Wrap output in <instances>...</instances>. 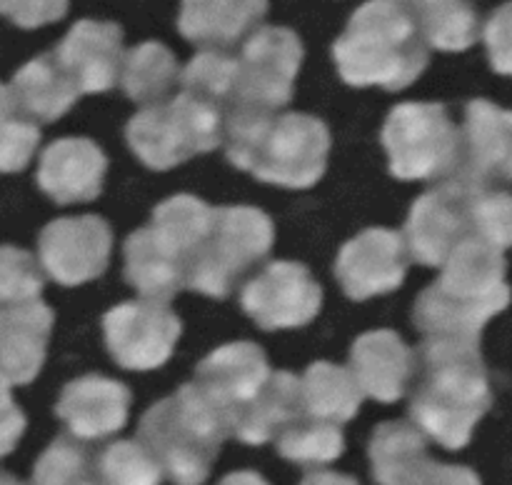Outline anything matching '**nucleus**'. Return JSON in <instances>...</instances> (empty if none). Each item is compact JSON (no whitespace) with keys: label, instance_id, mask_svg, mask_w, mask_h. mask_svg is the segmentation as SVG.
I'll list each match as a JSON object with an SVG mask.
<instances>
[{"label":"nucleus","instance_id":"nucleus-24","mask_svg":"<svg viewBox=\"0 0 512 485\" xmlns=\"http://www.w3.org/2000/svg\"><path fill=\"white\" fill-rule=\"evenodd\" d=\"M305 415L300 378L288 370H278L268 378L258 395L235 418L230 438L245 445H265L275 440L293 420Z\"/></svg>","mask_w":512,"mask_h":485},{"label":"nucleus","instance_id":"nucleus-13","mask_svg":"<svg viewBox=\"0 0 512 485\" xmlns=\"http://www.w3.org/2000/svg\"><path fill=\"white\" fill-rule=\"evenodd\" d=\"M113 250V230L100 215L58 218L38 238L40 265L60 285H83L105 273Z\"/></svg>","mask_w":512,"mask_h":485},{"label":"nucleus","instance_id":"nucleus-42","mask_svg":"<svg viewBox=\"0 0 512 485\" xmlns=\"http://www.w3.org/2000/svg\"><path fill=\"white\" fill-rule=\"evenodd\" d=\"M400 3L413 13L415 23H420V20L430 18V15L440 13V10L450 8V5L458 3V0H400Z\"/></svg>","mask_w":512,"mask_h":485},{"label":"nucleus","instance_id":"nucleus-8","mask_svg":"<svg viewBox=\"0 0 512 485\" xmlns=\"http://www.w3.org/2000/svg\"><path fill=\"white\" fill-rule=\"evenodd\" d=\"M380 140L398 180L453 178L460 128L443 103H400L388 113Z\"/></svg>","mask_w":512,"mask_h":485},{"label":"nucleus","instance_id":"nucleus-34","mask_svg":"<svg viewBox=\"0 0 512 485\" xmlns=\"http://www.w3.org/2000/svg\"><path fill=\"white\" fill-rule=\"evenodd\" d=\"M428 48L445 50V53H460L475 45L480 38V18L478 10L470 0H458L450 8L430 15L418 23Z\"/></svg>","mask_w":512,"mask_h":485},{"label":"nucleus","instance_id":"nucleus-38","mask_svg":"<svg viewBox=\"0 0 512 485\" xmlns=\"http://www.w3.org/2000/svg\"><path fill=\"white\" fill-rule=\"evenodd\" d=\"M483 38L495 73L512 75V0L493 10L485 23Z\"/></svg>","mask_w":512,"mask_h":485},{"label":"nucleus","instance_id":"nucleus-1","mask_svg":"<svg viewBox=\"0 0 512 485\" xmlns=\"http://www.w3.org/2000/svg\"><path fill=\"white\" fill-rule=\"evenodd\" d=\"M415 358L420 380L410 400V418L443 448H465L493 405L480 340L428 335Z\"/></svg>","mask_w":512,"mask_h":485},{"label":"nucleus","instance_id":"nucleus-25","mask_svg":"<svg viewBox=\"0 0 512 485\" xmlns=\"http://www.w3.org/2000/svg\"><path fill=\"white\" fill-rule=\"evenodd\" d=\"M10 90L20 113L40 123L63 118L83 95L53 53H43L25 63L13 75Z\"/></svg>","mask_w":512,"mask_h":485},{"label":"nucleus","instance_id":"nucleus-16","mask_svg":"<svg viewBox=\"0 0 512 485\" xmlns=\"http://www.w3.org/2000/svg\"><path fill=\"white\" fill-rule=\"evenodd\" d=\"M53 55L80 93H105L120 80L123 28L110 20H78Z\"/></svg>","mask_w":512,"mask_h":485},{"label":"nucleus","instance_id":"nucleus-9","mask_svg":"<svg viewBox=\"0 0 512 485\" xmlns=\"http://www.w3.org/2000/svg\"><path fill=\"white\" fill-rule=\"evenodd\" d=\"M303 63L298 33L280 25L258 28L238 55V85L230 110L278 113L293 100V85Z\"/></svg>","mask_w":512,"mask_h":485},{"label":"nucleus","instance_id":"nucleus-36","mask_svg":"<svg viewBox=\"0 0 512 485\" xmlns=\"http://www.w3.org/2000/svg\"><path fill=\"white\" fill-rule=\"evenodd\" d=\"M473 233L475 238L500 250L512 248V195L478 185L473 195Z\"/></svg>","mask_w":512,"mask_h":485},{"label":"nucleus","instance_id":"nucleus-17","mask_svg":"<svg viewBox=\"0 0 512 485\" xmlns=\"http://www.w3.org/2000/svg\"><path fill=\"white\" fill-rule=\"evenodd\" d=\"M128 385L105 375H83L70 380L60 393L55 413L70 435L85 440H103L125 428L130 413Z\"/></svg>","mask_w":512,"mask_h":485},{"label":"nucleus","instance_id":"nucleus-47","mask_svg":"<svg viewBox=\"0 0 512 485\" xmlns=\"http://www.w3.org/2000/svg\"><path fill=\"white\" fill-rule=\"evenodd\" d=\"M505 178L512 180V148H510V155H508V163H505Z\"/></svg>","mask_w":512,"mask_h":485},{"label":"nucleus","instance_id":"nucleus-11","mask_svg":"<svg viewBox=\"0 0 512 485\" xmlns=\"http://www.w3.org/2000/svg\"><path fill=\"white\" fill-rule=\"evenodd\" d=\"M180 330L178 315L155 300H128L103 315L108 353L125 370H155L168 363Z\"/></svg>","mask_w":512,"mask_h":485},{"label":"nucleus","instance_id":"nucleus-41","mask_svg":"<svg viewBox=\"0 0 512 485\" xmlns=\"http://www.w3.org/2000/svg\"><path fill=\"white\" fill-rule=\"evenodd\" d=\"M413 485H483L478 473L465 465H445L438 460H430L428 468L413 480Z\"/></svg>","mask_w":512,"mask_h":485},{"label":"nucleus","instance_id":"nucleus-21","mask_svg":"<svg viewBox=\"0 0 512 485\" xmlns=\"http://www.w3.org/2000/svg\"><path fill=\"white\" fill-rule=\"evenodd\" d=\"M418 358L395 330H370L350 348V370L363 395L395 403L410 388Z\"/></svg>","mask_w":512,"mask_h":485},{"label":"nucleus","instance_id":"nucleus-45","mask_svg":"<svg viewBox=\"0 0 512 485\" xmlns=\"http://www.w3.org/2000/svg\"><path fill=\"white\" fill-rule=\"evenodd\" d=\"M18 113H20V108H18V103H15L10 85L0 83V123L8 118H13V115H18Z\"/></svg>","mask_w":512,"mask_h":485},{"label":"nucleus","instance_id":"nucleus-22","mask_svg":"<svg viewBox=\"0 0 512 485\" xmlns=\"http://www.w3.org/2000/svg\"><path fill=\"white\" fill-rule=\"evenodd\" d=\"M125 280L155 303H170L188 288L190 263L173 245L165 243L153 225L135 230L125 240Z\"/></svg>","mask_w":512,"mask_h":485},{"label":"nucleus","instance_id":"nucleus-40","mask_svg":"<svg viewBox=\"0 0 512 485\" xmlns=\"http://www.w3.org/2000/svg\"><path fill=\"white\" fill-rule=\"evenodd\" d=\"M25 425H28V420L10 395V383L0 378V458L13 453L18 440L23 438Z\"/></svg>","mask_w":512,"mask_h":485},{"label":"nucleus","instance_id":"nucleus-37","mask_svg":"<svg viewBox=\"0 0 512 485\" xmlns=\"http://www.w3.org/2000/svg\"><path fill=\"white\" fill-rule=\"evenodd\" d=\"M40 143V128L23 113L0 123V173H20L33 160Z\"/></svg>","mask_w":512,"mask_h":485},{"label":"nucleus","instance_id":"nucleus-5","mask_svg":"<svg viewBox=\"0 0 512 485\" xmlns=\"http://www.w3.org/2000/svg\"><path fill=\"white\" fill-rule=\"evenodd\" d=\"M225 438L228 423L195 383L150 405L138 425V440L173 485H203Z\"/></svg>","mask_w":512,"mask_h":485},{"label":"nucleus","instance_id":"nucleus-18","mask_svg":"<svg viewBox=\"0 0 512 485\" xmlns=\"http://www.w3.org/2000/svg\"><path fill=\"white\" fill-rule=\"evenodd\" d=\"M512 148V110L490 100L475 98L465 105V123L460 128V158L455 180L470 185H490L505 173Z\"/></svg>","mask_w":512,"mask_h":485},{"label":"nucleus","instance_id":"nucleus-28","mask_svg":"<svg viewBox=\"0 0 512 485\" xmlns=\"http://www.w3.org/2000/svg\"><path fill=\"white\" fill-rule=\"evenodd\" d=\"M178 78V60L163 43L148 40L123 55L120 85L135 103H160L173 90Z\"/></svg>","mask_w":512,"mask_h":485},{"label":"nucleus","instance_id":"nucleus-19","mask_svg":"<svg viewBox=\"0 0 512 485\" xmlns=\"http://www.w3.org/2000/svg\"><path fill=\"white\" fill-rule=\"evenodd\" d=\"M108 158L90 138L53 140L40 155L38 185L58 205L88 203L103 190Z\"/></svg>","mask_w":512,"mask_h":485},{"label":"nucleus","instance_id":"nucleus-6","mask_svg":"<svg viewBox=\"0 0 512 485\" xmlns=\"http://www.w3.org/2000/svg\"><path fill=\"white\" fill-rule=\"evenodd\" d=\"M125 138L150 170H170L223 145L225 115L195 95L180 93L168 103L138 110L128 120Z\"/></svg>","mask_w":512,"mask_h":485},{"label":"nucleus","instance_id":"nucleus-43","mask_svg":"<svg viewBox=\"0 0 512 485\" xmlns=\"http://www.w3.org/2000/svg\"><path fill=\"white\" fill-rule=\"evenodd\" d=\"M300 485H358V480L343 473H330V470H320V473H310Z\"/></svg>","mask_w":512,"mask_h":485},{"label":"nucleus","instance_id":"nucleus-3","mask_svg":"<svg viewBox=\"0 0 512 485\" xmlns=\"http://www.w3.org/2000/svg\"><path fill=\"white\" fill-rule=\"evenodd\" d=\"M225 153L240 170L283 188H313L328 168L330 130L308 113H225Z\"/></svg>","mask_w":512,"mask_h":485},{"label":"nucleus","instance_id":"nucleus-31","mask_svg":"<svg viewBox=\"0 0 512 485\" xmlns=\"http://www.w3.org/2000/svg\"><path fill=\"white\" fill-rule=\"evenodd\" d=\"M180 80H183V93L215 105L225 115L233 105L235 85H238V58L225 50L205 48L185 65Z\"/></svg>","mask_w":512,"mask_h":485},{"label":"nucleus","instance_id":"nucleus-30","mask_svg":"<svg viewBox=\"0 0 512 485\" xmlns=\"http://www.w3.org/2000/svg\"><path fill=\"white\" fill-rule=\"evenodd\" d=\"M275 445H278V453L290 463H298L303 468H318V465H328L343 455L345 438L338 423L313 418V415H300L275 438Z\"/></svg>","mask_w":512,"mask_h":485},{"label":"nucleus","instance_id":"nucleus-26","mask_svg":"<svg viewBox=\"0 0 512 485\" xmlns=\"http://www.w3.org/2000/svg\"><path fill=\"white\" fill-rule=\"evenodd\" d=\"M370 463L378 485H408L428 465V435L415 423L390 420L370 438Z\"/></svg>","mask_w":512,"mask_h":485},{"label":"nucleus","instance_id":"nucleus-23","mask_svg":"<svg viewBox=\"0 0 512 485\" xmlns=\"http://www.w3.org/2000/svg\"><path fill=\"white\" fill-rule=\"evenodd\" d=\"M270 0H183L178 30L205 48H228L248 35L268 13Z\"/></svg>","mask_w":512,"mask_h":485},{"label":"nucleus","instance_id":"nucleus-27","mask_svg":"<svg viewBox=\"0 0 512 485\" xmlns=\"http://www.w3.org/2000/svg\"><path fill=\"white\" fill-rule=\"evenodd\" d=\"M300 395H303L305 415L330 420V423H348L358 415L363 403V390L355 380L353 370L318 360L308 365L300 378Z\"/></svg>","mask_w":512,"mask_h":485},{"label":"nucleus","instance_id":"nucleus-29","mask_svg":"<svg viewBox=\"0 0 512 485\" xmlns=\"http://www.w3.org/2000/svg\"><path fill=\"white\" fill-rule=\"evenodd\" d=\"M213 215L215 208H210L205 200L195 198V195H173V198L155 205L150 225L165 243L173 245L190 263L195 250L208 238Z\"/></svg>","mask_w":512,"mask_h":485},{"label":"nucleus","instance_id":"nucleus-46","mask_svg":"<svg viewBox=\"0 0 512 485\" xmlns=\"http://www.w3.org/2000/svg\"><path fill=\"white\" fill-rule=\"evenodd\" d=\"M0 485H25V483H20V480L15 478V475L3 473V470H0Z\"/></svg>","mask_w":512,"mask_h":485},{"label":"nucleus","instance_id":"nucleus-7","mask_svg":"<svg viewBox=\"0 0 512 485\" xmlns=\"http://www.w3.org/2000/svg\"><path fill=\"white\" fill-rule=\"evenodd\" d=\"M275 225L268 213L253 205L215 208L205 243L190 260L188 288L225 300L253 265L273 250Z\"/></svg>","mask_w":512,"mask_h":485},{"label":"nucleus","instance_id":"nucleus-44","mask_svg":"<svg viewBox=\"0 0 512 485\" xmlns=\"http://www.w3.org/2000/svg\"><path fill=\"white\" fill-rule=\"evenodd\" d=\"M218 485H270L263 475L253 473V470H240V473H230L220 480Z\"/></svg>","mask_w":512,"mask_h":485},{"label":"nucleus","instance_id":"nucleus-2","mask_svg":"<svg viewBox=\"0 0 512 485\" xmlns=\"http://www.w3.org/2000/svg\"><path fill=\"white\" fill-rule=\"evenodd\" d=\"M503 250L480 238H465L443 263V275L415 300V328L428 338L480 340L490 318L510 305Z\"/></svg>","mask_w":512,"mask_h":485},{"label":"nucleus","instance_id":"nucleus-20","mask_svg":"<svg viewBox=\"0 0 512 485\" xmlns=\"http://www.w3.org/2000/svg\"><path fill=\"white\" fill-rule=\"evenodd\" d=\"M55 313L38 298L0 305V378L28 385L38 378L48 353Z\"/></svg>","mask_w":512,"mask_h":485},{"label":"nucleus","instance_id":"nucleus-14","mask_svg":"<svg viewBox=\"0 0 512 485\" xmlns=\"http://www.w3.org/2000/svg\"><path fill=\"white\" fill-rule=\"evenodd\" d=\"M408 263L410 253L403 233L368 228L343 245L335 260V278L350 300H368L400 288Z\"/></svg>","mask_w":512,"mask_h":485},{"label":"nucleus","instance_id":"nucleus-33","mask_svg":"<svg viewBox=\"0 0 512 485\" xmlns=\"http://www.w3.org/2000/svg\"><path fill=\"white\" fill-rule=\"evenodd\" d=\"M95 458L88 443L75 435H60L45 448L33 468L30 485H85L95 480Z\"/></svg>","mask_w":512,"mask_h":485},{"label":"nucleus","instance_id":"nucleus-10","mask_svg":"<svg viewBox=\"0 0 512 485\" xmlns=\"http://www.w3.org/2000/svg\"><path fill=\"white\" fill-rule=\"evenodd\" d=\"M475 188L450 178L415 200L403 233L410 258L428 268H443L448 255L465 238H473Z\"/></svg>","mask_w":512,"mask_h":485},{"label":"nucleus","instance_id":"nucleus-39","mask_svg":"<svg viewBox=\"0 0 512 485\" xmlns=\"http://www.w3.org/2000/svg\"><path fill=\"white\" fill-rule=\"evenodd\" d=\"M70 0H0V15L13 20L18 28H40L65 18Z\"/></svg>","mask_w":512,"mask_h":485},{"label":"nucleus","instance_id":"nucleus-48","mask_svg":"<svg viewBox=\"0 0 512 485\" xmlns=\"http://www.w3.org/2000/svg\"><path fill=\"white\" fill-rule=\"evenodd\" d=\"M85 485H100V483H98V480H90V483H85Z\"/></svg>","mask_w":512,"mask_h":485},{"label":"nucleus","instance_id":"nucleus-15","mask_svg":"<svg viewBox=\"0 0 512 485\" xmlns=\"http://www.w3.org/2000/svg\"><path fill=\"white\" fill-rule=\"evenodd\" d=\"M270 375L273 370L263 348L250 340H238L220 345L200 360L195 368V385L220 410L228 430H233L240 410L263 390Z\"/></svg>","mask_w":512,"mask_h":485},{"label":"nucleus","instance_id":"nucleus-32","mask_svg":"<svg viewBox=\"0 0 512 485\" xmlns=\"http://www.w3.org/2000/svg\"><path fill=\"white\" fill-rule=\"evenodd\" d=\"M100 485H160L163 470L140 440H115L95 458Z\"/></svg>","mask_w":512,"mask_h":485},{"label":"nucleus","instance_id":"nucleus-35","mask_svg":"<svg viewBox=\"0 0 512 485\" xmlns=\"http://www.w3.org/2000/svg\"><path fill=\"white\" fill-rule=\"evenodd\" d=\"M45 278L28 250L0 245V305L28 303L43 293Z\"/></svg>","mask_w":512,"mask_h":485},{"label":"nucleus","instance_id":"nucleus-12","mask_svg":"<svg viewBox=\"0 0 512 485\" xmlns=\"http://www.w3.org/2000/svg\"><path fill=\"white\" fill-rule=\"evenodd\" d=\"M240 305L263 330L303 328L318 318L323 288L303 263L273 260L245 283Z\"/></svg>","mask_w":512,"mask_h":485},{"label":"nucleus","instance_id":"nucleus-4","mask_svg":"<svg viewBox=\"0 0 512 485\" xmlns=\"http://www.w3.org/2000/svg\"><path fill=\"white\" fill-rule=\"evenodd\" d=\"M340 78L355 88L403 90L428 68L430 53L413 13L400 0H368L335 40Z\"/></svg>","mask_w":512,"mask_h":485}]
</instances>
